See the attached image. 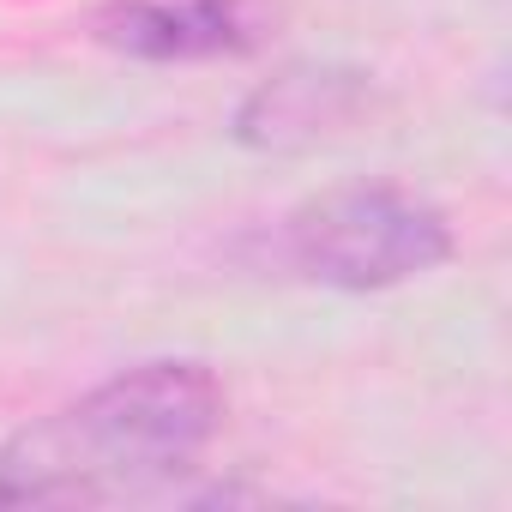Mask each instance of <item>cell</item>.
Segmentation results:
<instances>
[{
  "mask_svg": "<svg viewBox=\"0 0 512 512\" xmlns=\"http://www.w3.org/2000/svg\"><path fill=\"white\" fill-rule=\"evenodd\" d=\"M223 434V386L205 362H139L0 446L13 506H109L181 482Z\"/></svg>",
  "mask_w": 512,
  "mask_h": 512,
  "instance_id": "cell-1",
  "label": "cell"
},
{
  "mask_svg": "<svg viewBox=\"0 0 512 512\" xmlns=\"http://www.w3.org/2000/svg\"><path fill=\"white\" fill-rule=\"evenodd\" d=\"M278 266L320 290H398L410 278L440 272L458 241L440 205L404 193V187H332L308 205H296L272 235Z\"/></svg>",
  "mask_w": 512,
  "mask_h": 512,
  "instance_id": "cell-2",
  "label": "cell"
},
{
  "mask_svg": "<svg viewBox=\"0 0 512 512\" xmlns=\"http://www.w3.org/2000/svg\"><path fill=\"white\" fill-rule=\"evenodd\" d=\"M368 109V73L356 67H284L235 109V139L253 151H302L344 133Z\"/></svg>",
  "mask_w": 512,
  "mask_h": 512,
  "instance_id": "cell-3",
  "label": "cell"
},
{
  "mask_svg": "<svg viewBox=\"0 0 512 512\" xmlns=\"http://www.w3.org/2000/svg\"><path fill=\"white\" fill-rule=\"evenodd\" d=\"M97 37L139 61H205L253 43L247 0H121L97 19Z\"/></svg>",
  "mask_w": 512,
  "mask_h": 512,
  "instance_id": "cell-4",
  "label": "cell"
},
{
  "mask_svg": "<svg viewBox=\"0 0 512 512\" xmlns=\"http://www.w3.org/2000/svg\"><path fill=\"white\" fill-rule=\"evenodd\" d=\"M0 506H13V500H7V488H0Z\"/></svg>",
  "mask_w": 512,
  "mask_h": 512,
  "instance_id": "cell-5",
  "label": "cell"
}]
</instances>
